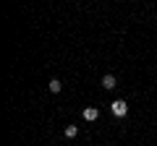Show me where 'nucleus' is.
<instances>
[{"mask_svg": "<svg viewBox=\"0 0 157 146\" xmlns=\"http://www.w3.org/2000/svg\"><path fill=\"white\" fill-rule=\"evenodd\" d=\"M110 112L115 115V118H126V112H128V104H126L123 99H115L110 104Z\"/></svg>", "mask_w": 157, "mask_h": 146, "instance_id": "nucleus-1", "label": "nucleus"}, {"mask_svg": "<svg viewBox=\"0 0 157 146\" xmlns=\"http://www.w3.org/2000/svg\"><path fill=\"white\" fill-rule=\"evenodd\" d=\"M115 84H118V81H115V76H113V73H105V76H102V89L110 91V89H115Z\"/></svg>", "mask_w": 157, "mask_h": 146, "instance_id": "nucleus-2", "label": "nucleus"}, {"mask_svg": "<svg viewBox=\"0 0 157 146\" xmlns=\"http://www.w3.org/2000/svg\"><path fill=\"white\" fill-rule=\"evenodd\" d=\"M97 118H100V110H97V107H86V110H84V120H89V123H94Z\"/></svg>", "mask_w": 157, "mask_h": 146, "instance_id": "nucleus-3", "label": "nucleus"}, {"mask_svg": "<svg viewBox=\"0 0 157 146\" xmlns=\"http://www.w3.org/2000/svg\"><path fill=\"white\" fill-rule=\"evenodd\" d=\"M47 89L52 91V94H60V89H63V84L58 78H50V84H47Z\"/></svg>", "mask_w": 157, "mask_h": 146, "instance_id": "nucleus-4", "label": "nucleus"}, {"mask_svg": "<svg viewBox=\"0 0 157 146\" xmlns=\"http://www.w3.org/2000/svg\"><path fill=\"white\" fill-rule=\"evenodd\" d=\"M78 136V125H66V138H76Z\"/></svg>", "mask_w": 157, "mask_h": 146, "instance_id": "nucleus-5", "label": "nucleus"}]
</instances>
